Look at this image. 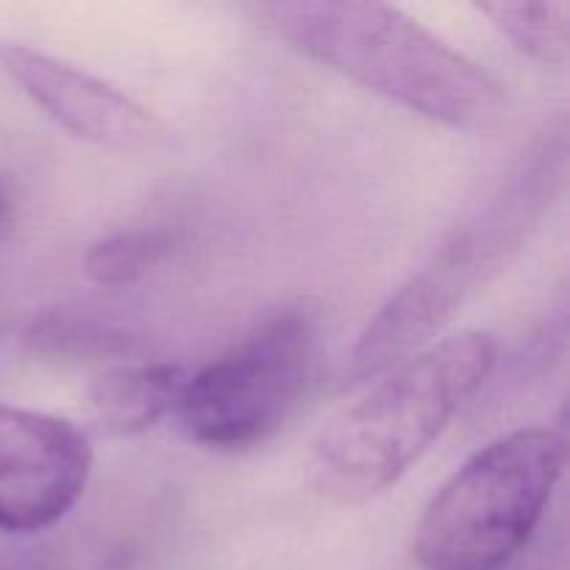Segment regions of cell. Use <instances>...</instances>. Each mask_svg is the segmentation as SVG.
Masks as SVG:
<instances>
[{
    "label": "cell",
    "instance_id": "obj_1",
    "mask_svg": "<svg viewBox=\"0 0 570 570\" xmlns=\"http://www.w3.org/2000/svg\"><path fill=\"white\" fill-rule=\"evenodd\" d=\"M267 17L306 59L415 115L468 131L504 117V87L393 6L289 0L267 6Z\"/></svg>",
    "mask_w": 570,
    "mask_h": 570
},
{
    "label": "cell",
    "instance_id": "obj_2",
    "mask_svg": "<svg viewBox=\"0 0 570 570\" xmlns=\"http://www.w3.org/2000/svg\"><path fill=\"white\" fill-rule=\"evenodd\" d=\"M495 360L488 332H462L401 362L317 434L306 462L312 490L356 507L393 488L479 393Z\"/></svg>",
    "mask_w": 570,
    "mask_h": 570
},
{
    "label": "cell",
    "instance_id": "obj_3",
    "mask_svg": "<svg viewBox=\"0 0 570 570\" xmlns=\"http://www.w3.org/2000/svg\"><path fill=\"white\" fill-rule=\"evenodd\" d=\"M551 181V161H538L518 173L484 209L462 220L432 262L406 278L362 328L351 351V376L373 379L421 354L527 243L549 204Z\"/></svg>",
    "mask_w": 570,
    "mask_h": 570
},
{
    "label": "cell",
    "instance_id": "obj_4",
    "mask_svg": "<svg viewBox=\"0 0 570 570\" xmlns=\"http://www.w3.org/2000/svg\"><path fill=\"white\" fill-rule=\"evenodd\" d=\"M566 468V438L529 426L471 456L434 493L415 529L429 570H499L538 529Z\"/></svg>",
    "mask_w": 570,
    "mask_h": 570
},
{
    "label": "cell",
    "instance_id": "obj_5",
    "mask_svg": "<svg viewBox=\"0 0 570 570\" xmlns=\"http://www.w3.org/2000/svg\"><path fill=\"white\" fill-rule=\"evenodd\" d=\"M315 354L309 315L284 309L267 317L234 351L187 376L178 426L212 451H245L282 429L304 390Z\"/></svg>",
    "mask_w": 570,
    "mask_h": 570
},
{
    "label": "cell",
    "instance_id": "obj_6",
    "mask_svg": "<svg viewBox=\"0 0 570 570\" xmlns=\"http://www.w3.org/2000/svg\"><path fill=\"white\" fill-rule=\"evenodd\" d=\"M92 445L65 417L0 404V532L56 527L83 495Z\"/></svg>",
    "mask_w": 570,
    "mask_h": 570
},
{
    "label": "cell",
    "instance_id": "obj_7",
    "mask_svg": "<svg viewBox=\"0 0 570 570\" xmlns=\"http://www.w3.org/2000/svg\"><path fill=\"white\" fill-rule=\"evenodd\" d=\"M0 70L72 137L109 150L154 148L165 126L131 95L26 42H0Z\"/></svg>",
    "mask_w": 570,
    "mask_h": 570
},
{
    "label": "cell",
    "instance_id": "obj_8",
    "mask_svg": "<svg viewBox=\"0 0 570 570\" xmlns=\"http://www.w3.org/2000/svg\"><path fill=\"white\" fill-rule=\"evenodd\" d=\"M189 373L178 365H120L89 387V415L106 438H137L176 412Z\"/></svg>",
    "mask_w": 570,
    "mask_h": 570
},
{
    "label": "cell",
    "instance_id": "obj_9",
    "mask_svg": "<svg viewBox=\"0 0 570 570\" xmlns=\"http://www.w3.org/2000/svg\"><path fill=\"white\" fill-rule=\"evenodd\" d=\"M26 348L56 360H111L139 348L137 332L117 317L83 306H56L26 328Z\"/></svg>",
    "mask_w": 570,
    "mask_h": 570
},
{
    "label": "cell",
    "instance_id": "obj_10",
    "mask_svg": "<svg viewBox=\"0 0 570 570\" xmlns=\"http://www.w3.org/2000/svg\"><path fill=\"white\" fill-rule=\"evenodd\" d=\"M479 11L529 59L566 67L570 56V6L566 0H493Z\"/></svg>",
    "mask_w": 570,
    "mask_h": 570
},
{
    "label": "cell",
    "instance_id": "obj_11",
    "mask_svg": "<svg viewBox=\"0 0 570 570\" xmlns=\"http://www.w3.org/2000/svg\"><path fill=\"white\" fill-rule=\"evenodd\" d=\"M170 250V237L159 228L117 232L89 245L81 271L98 287H128L159 267Z\"/></svg>",
    "mask_w": 570,
    "mask_h": 570
},
{
    "label": "cell",
    "instance_id": "obj_12",
    "mask_svg": "<svg viewBox=\"0 0 570 570\" xmlns=\"http://www.w3.org/2000/svg\"><path fill=\"white\" fill-rule=\"evenodd\" d=\"M0 570H28V568H14V566H0Z\"/></svg>",
    "mask_w": 570,
    "mask_h": 570
},
{
    "label": "cell",
    "instance_id": "obj_13",
    "mask_svg": "<svg viewBox=\"0 0 570 570\" xmlns=\"http://www.w3.org/2000/svg\"><path fill=\"white\" fill-rule=\"evenodd\" d=\"M0 209H3V189H0Z\"/></svg>",
    "mask_w": 570,
    "mask_h": 570
}]
</instances>
